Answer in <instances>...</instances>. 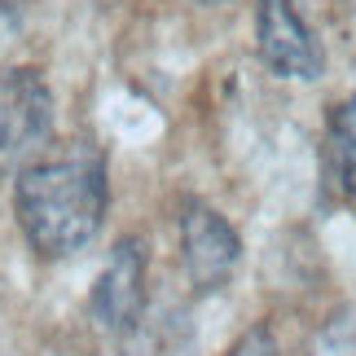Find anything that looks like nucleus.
I'll use <instances>...</instances> for the list:
<instances>
[{"label":"nucleus","instance_id":"f257e3e1","mask_svg":"<svg viewBox=\"0 0 356 356\" xmlns=\"http://www.w3.org/2000/svg\"><path fill=\"white\" fill-rule=\"evenodd\" d=\"M111 207V181L106 159L97 149H71V154L35 159L31 168L13 176V211L26 242L44 259H66L97 238Z\"/></svg>","mask_w":356,"mask_h":356},{"label":"nucleus","instance_id":"f03ea898","mask_svg":"<svg viewBox=\"0 0 356 356\" xmlns=\"http://www.w3.org/2000/svg\"><path fill=\"white\" fill-rule=\"evenodd\" d=\"M53 141V88L35 66L0 71V176H18Z\"/></svg>","mask_w":356,"mask_h":356},{"label":"nucleus","instance_id":"7ed1b4c3","mask_svg":"<svg viewBox=\"0 0 356 356\" xmlns=\"http://www.w3.org/2000/svg\"><path fill=\"white\" fill-rule=\"evenodd\" d=\"M255 53L277 79H321L325 53L312 26L299 18L295 0H259L255 5Z\"/></svg>","mask_w":356,"mask_h":356},{"label":"nucleus","instance_id":"20e7f679","mask_svg":"<svg viewBox=\"0 0 356 356\" xmlns=\"http://www.w3.org/2000/svg\"><path fill=\"white\" fill-rule=\"evenodd\" d=\"M181 259L198 295H211L234 277L242 259V238L207 202H185L181 211Z\"/></svg>","mask_w":356,"mask_h":356},{"label":"nucleus","instance_id":"39448f33","mask_svg":"<svg viewBox=\"0 0 356 356\" xmlns=\"http://www.w3.org/2000/svg\"><path fill=\"white\" fill-rule=\"evenodd\" d=\"M145 251L136 238H123L115 242L106 268L97 273L92 282V295H88V312L102 330L111 334H132L136 321L145 312Z\"/></svg>","mask_w":356,"mask_h":356},{"label":"nucleus","instance_id":"423d86ee","mask_svg":"<svg viewBox=\"0 0 356 356\" xmlns=\"http://www.w3.org/2000/svg\"><path fill=\"white\" fill-rule=\"evenodd\" d=\"M325 145H330V168L343 194L356 198V88L334 106L330 128H325Z\"/></svg>","mask_w":356,"mask_h":356},{"label":"nucleus","instance_id":"0eeeda50","mask_svg":"<svg viewBox=\"0 0 356 356\" xmlns=\"http://www.w3.org/2000/svg\"><path fill=\"white\" fill-rule=\"evenodd\" d=\"M308 356H356V308H339L334 317L312 334Z\"/></svg>","mask_w":356,"mask_h":356},{"label":"nucleus","instance_id":"6e6552de","mask_svg":"<svg viewBox=\"0 0 356 356\" xmlns=\"http://www.w3.org/2000/svg\"><path fill=\"white\" fill-rule=\"evenodd\" d=\"M229 356H277V343H273V334L264 325H255V330H246L238 343L229 348Z\"/></svg>","mask_w":356,"mask_h":356},{"label":"nucleus","instance_id":"1a4fd4ad","mask_svg":"<svg viewBox=\"0 0 356 356\" xmlns=\"http://www.w3.org/2000/svg\"><path fill=\"white\" fill-rule=\"evenodd\" d=\"M22 5H31V0H0V13H9V9H22Z\"/></svg>","mask_w":356,"mask_h":356},{"label":"nucleus","instance_id":"9d476101","mask_svg":"<svg viewBox=\"0 0 356 356\" xmlns=\"http://www.w3.org/2000/svg\"><path fill=\"white\" fill-rule=\"evenodd\" d=\"M97 5H115V0H97Z\"/></svg>","mask_w":356,"mask_h":356},{"label":"nucleus","instance_id":"9b49d317","mask_svg":"<svg viewBox=\"0 0 356 356\" xmlns=\"http://www.w3.org/2000/svg\"><path fill=\"white\" fill-rule=\"evenodd\" d=\"M202 5H216V0H202Z\"/></svg>","mask_w":356,"mask_h":356}]
</instances>
